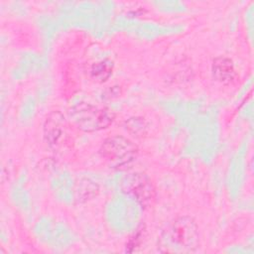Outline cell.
<instances>
[{
  "instance_id": "3",
  "label": "cell",
  "mask_w": 254,
  "mask_h": 254,
  "mask_svg": "<svg viewBox=\"0 0 254 254\" xmlns=\"http://www.w3.org/2000/svg\"><path fill=\"white\" fill-rule=\"evenodd\" d=\"M100 153L111 165L115 167H123L136 158L138 148L131 140L116 135L103 141Z\"/></svg>"
},
{
  "instance_id": "1",
  "label": "cell",
  "mask_w": 254,
  "mask_h": 254,
  "mask_svg": "<svg viewBox=\"0 0 254 254\" xmlns=\"http://www.w3.org/2000/svg\"><path fill=\"white\" fill-rule=\"evenodd\" d=\"M198 245V227L190 216H181L171 221L158 240V250L162 253H191Z\"/></svg>"
},
{
  "instance_id": "9",
  "label": "cell",
  "mask_w": 254,
  "mask_h": 254,
  "mask_svg": "<svg viewBox=\"0 0 254 254\" xmlns=\"http://www.w3.org/2000/svg\"><path fill=\"white\" fill-rule=\"evenodd\" d=\"M146 128L145 122L141 118H131L126 122V129L135 135H139L140 133H144Z\"/></svg>"
},
{
  "instance_id": "7",
  "label": "cell",
  "mask_w": 254,
  "mask_h": 254,
  "mask_svg": "<svg viewBox=\"0 0 254 254\" xmlns=\"http://www.w3.org/2000/svg\"><path fill=\"white\" fill-rule=\"evenodd\" d=\"M113 65L110 61H100L97 63H94L90 67V76L98 82H103L109 78V76L112 74Z\"/></svg>"
},
{
  "instance_id": "2",
  "label": "cell",
  "mask_w": 254,
  "mask_h": 254,
  "mask_svg": "<svg viewBox=\"0 0 254 254\" xmlns=\"http://www.w3.org/2000/svg\"><path fill=\"white\" fill-rule=\"evenodd\" d=\"M71 121L80 130L92 132L107 128L114 120V113L106 107L80 102L68 111Z\"/></svg>"
},
{
  "instance_id": "10",
  "label": "cell",
  "mask_w": 254,
  "mask_h": 254,
  "mask_svg": "<svg viewBox=\"0 0 254 254\" xmlns=\"http://www.w3.org/2000/svg\"><path fill=\"white\" fill-rule=\"evenodd\" d=\"M142 231L140 230V231H138L130 240H129V242H128V244H127V248H129V247H132L133 249H132V251L133 250H135V248L136 247H139V245L141 244V242H142Z\"/></svg>"
},
{
  "instance_id": "5",
  "label": "cell",
  "mask_w": 254,
  "mask_h": 254,
  "mask_svg": "<svg viewBox=\"0 0 254 254\" xmlns=\"http://www.w3.org/2000/svg\"><path fill=\"white\" fill-rule=\"evenodd\" d=\"M65 119L59 111L49 114L44 125V136L49 145L53 147L59 146L65 138Z\"/></svg>"
},
{
  "instance_id": "6",
  "label": "cell",
  "mask_w": 254,
  "mask_h": 254,
  "mask_svg": "<svg viewBox=\"0 0 254 254\" xmlns=\"http://www.w3.org/2000/svg\"><path fill=\"white\" fill-rule=\"evenodd\" d=\"M212 72L216 80L223 84L233 83L238 77L232 61L225 57H219L213 61Z\"/></svg>"
},
{
  "instance_id": "4",
  "label": "cell",
  "mask_w": 254,
  "mask_h": 254,
  "mask_svg": "<svg viewBox=\"0 0 254 254\" xmlns=\"http://www.w3.org/2000/svg\"><path fill=\"white\" fill-rule=\"evenodd\" d=\"M123 191L131 194L142 206H148L155 199V189L144 174H131L122 181Z\"/></svg>"
},
{
  "instance_id": "8",
  "label": "cell",
  "mask_w": 254,
  "mask_h": 254,
  "mask_svg": "<svg viewBox=\"0 0 254 254\" xmlns=\"http://www.w3.org/2000/svg\"><path fill=\"white\" fill-rule=\"evenodd\" d=\"M86 190L92 193L93 195H96L98 191V188L93 182L89 180L80 181L77 184V188L75 190V197L78 201H85L91 198V196L88 194V192H86Z\"/></svg>"
}]
</instances>
